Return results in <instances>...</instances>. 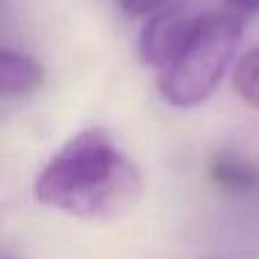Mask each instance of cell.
Wrapping results in <instances>:
<instances>
[{
	"label": "cell",
	"mask_w": 259,
	"mask_h": 259,
	"mask_svg": "<svg viewBox=\"0 0 259 259\" xmlns=\"http://www.w3.org/2000/svg\"><path fill=\"white\" fill-rule=\"evenodd\" d=\"M141 191L137 164L100 127L68 139L34 182V198L44 207L96 223L130 214Z\"/></svg>",
	"instance_id": "1"
},
{
	"label": "cell",
	"mask_w": 259,
	"mask_h": 259,
	"mask_svg": "<svg viewBox=\"0 0 259 259\" xmlns=\"http://www.w3.org/2000/svg\"><path fill=\"white\" fill-rule=\"evenodd\" d=\"M243 34V18L232 12L202 14L196 32L166 71L159 73V94L180 109L205 103L223 80Z\"/></svg>",
	"instance_id": "2"
},
{
	"label": "cell",
	"mask_w": 259,
	"mask_h": 259,
	"mask_svg": "<svg viewBox=\"0 0 259 259\" xmlns=\"http://www.w3.org/2000/svg\"><path fill=\"white\" fill-rule=\"evenodd\" d=\"M202 14L189 9L187 5L166 7L146 23L139 39V57L146 66L166 71L178 59L187 41L196 32Z\"/></svg>",
	"instance_id": "3"
},
{
	"label": "cell",
	"mask_w": 259,
	"mask_h": 259,
	"mask_svg": "<svg viewBox=\"0 0 259 259\" xmlns=\"http://www.w3.org/2000/svg\"><path fill=\"white\" fill-rule=\"evenodd\" d=\"M44 84V68L34 57L21 50L0 53V91L5 98H23Z\"/></svg>",
	"instance_id": "4"
},
{
	"label": "cell",
	"mask_w": 259,
	"mask_h": 259,
	"mask_svg": "<svg viewBox=\"0 0 259 259\" xmlns=\"http://www.w3.org/2000/svg\"><path fill=\"white\" fill-rule=\"evenodd\" d=\"M209 178L230 193L259 191V166L234 152H216L209 161Z\"/></svg>",
	"instance_id": "5"
},
{
	"label": "cell",
	"mask_w": 259,
	"mask_h": 259,
	"mask_svg": "<svg viewBox=\"0 0 259 259\" xmlns=\"http://www.w3.org/2000/svg\"><path fill=\"white\" fill-rule=\"evenodd\" d=\"M234 87L250 107L259 109V48L246 53L234 68Z\"/></svg>",
	"instance_id": "6"
},
{
	"label": "cell",
	"mask_w": 259,
	"mask_h": 259,
	"mask_svg": "<svg viewBox=\"0 0 259 259\" xmlns=\"http://www.w3.org/2000/svg\"><path fill=\"white\" fill-rule=\"evenodd\" d=\"M166 0H118L121 9L130 16H146L164 5Z\"/></svg>",
	"instance_id": "7"
},
{
	"label": "cell",
	"mask_w": 259,
	"mask_h": 259,
	"mask_svg": "<svg viewBox=\"0 0 259 259\" xmlns=\"http://www.w3.org/2000/svg\"><path fill=\"white\" fill-rule=\"evenodd\" d=\"M239 12H259V0H225Z\"/></svg>",
	"instance_id": "8"
}]
</instances>
